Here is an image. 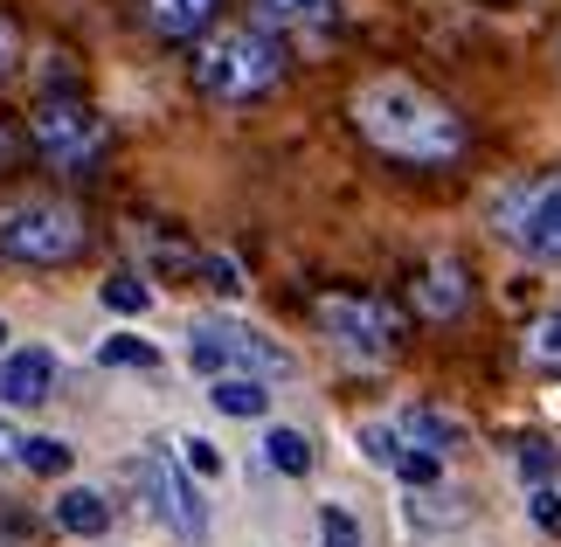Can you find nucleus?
<instances>
[{"label": "nucleus", "instance_id": "ddd939ff", "mask_svg": "<svg viewBox=\"0 0 561 547\" xmlns=\"http://www.w3.org/2000/svg\"><path fill=\"white\" fill-rule=\"evenodd\" d=\"M208 402L222 409V415L264 423V415H271V388H264V375H215V381H208Z\"/></svg>", "mask_w": 561, "mask_h": 547}, {"label": "nucleus", "instance_id": "bb28decb", "mask_svg": "<svg viewBox=\"0 0 561 547\" xmlns=\"http://www.w3.org/2000/svg\"><path fill=\"white\" fill-rule=\"evenodd\" d=\"M194 271L208 277V292H222V298H243V264H236V257H202Z\"/></svg>", "mask_w": 561, "mask_h": 547}, {"label": "nucleus", "instance_id": "f257e3e1", "mask_svg": "<svg viewBox=\"0 0 561 547\" xmlns=\"http://www.w3.org/2000/svg\"><path fill=\"white\" fill-rule=\"evenodd\" d=\"M354 125H360L368 146H381L388 160H409V167H444V160L465 152V118L409 77H368L360 83Z\"/></svg>", "mask_w": 561, "mask_h": 547}, {"label": "nucleus", "instance_id": "9b49d317", "mask_svg": "<svg viewBox=\"0 0 561 547\" xmlns=\"http://www.w3.org/2000/svg\"><path fill=\"white\" fill-rule=\"evenodd\" d=\"M49 520L62 534H77V540H98V534H112V520H118V506L104 499L98 486H62L56 492V506H49Z\"/></svg>", "mask_w": 561, "mask_h": 547}, {"label": "nucleus", "instance_id": "a878e982", "mask_svg": "<svg viewBox=\"0 0 561 547\" xmlns=\"http://www.w3.org/2000/svg\"><path fill=\"white\" fill-rule=\"evenodd\" d=\"M396 478H402L409 492H416V486H437V478H444V457H437V451H416V444H409V451H402V465H396Z\"/></svg>", "mask_w": 561, "mask_h": 547}, {"label": "nucleus", "instance_id": "f8f14e48", "mask_svg": "<svg viewBox=\"0 0 561 547\" xmlns=\"http://www.w3.org/2000/svg\"><path fill=\"white\" fill-rule=\"evenodd\" d=\"M215 8L222 0H139V14H146V29H153L160 42H187V35H202Z\"/></svg>", "mask_w": 561, "mask_h": 547}, {"label": "nucleus", "instance_id": "7c9ffc66", "mask_svg": "<svg viewBox=\"0 0 561 547\" xmlns=\"http://www.w3.org/2000/svg\"><path fill=\"white\" fill-rule=\"evenodd\" d=\"M14 152H21V139H14V125H8V118H0V173H8V167H14Z\"/></svg>", "mask_w": 561, "mask_h": 547}, {"label": "nucleus", "instance_id": "393cba45", "mask_svg": "<svg viewBox=\"0 0 561 547\" xmlns=\"http://www.w3.org/2000/svg\"><path fill=\"white\" fill-rule=\"evenodd\" d=\"M319 547H360V520L347 506H319Z\"/></svg>", "mask_w": 561, "mask_h": 547}, {"label": "nucleus", "instance_id": "b1692460", "mask_svg": "<svg viewBox=\"0 0 561 547\" xmlns=\"http://www.w3.org/2000/svg\"><path fill=\"white\" fill-rule=\"evenodd\" d=\"M513 465H520V478H527V486H548L561 457H554V444H548V436H527V444L513 451Z\"/></svg>", "mask_w": 561, "mask_h": 547}, {"label": "nucleus", "instance_id": "5701e85b", "mask_svg": "<svg viewBox=\"0 0 561 547\" xmlns=\"http://www.w3.org/2000/svg\"><path fill=\"white\" fill-rule=\"evenodd\" d=\"M174 451H181V471H187V478H222V471H229V457L215 451L208 436H181Z\"/></svg>", "mask_w": 561, "mask_h": 547}, {"label": "nucleus", "instance_id": "412c9836", "mask_svg": "<svg viewBox=\"0 0 561 547\" xmlns=\"http://www.w3.org/2000/svg\"><path fill=\"white\" fill-rule=\"evenodd\" d=\"M402 430L396 423H360V457H368V465H381V471H396L402 465Z\"/></svg>", "mask_w": 561, "mask_h": 547}, {"label": "nucleus", "instance_id": "a211bd4d", "mask_svg": "<svg viewBox=\"0 0 561 547\" xmlns=\"http://www.w3.org/2000/svg\"><path fill=\"white\" fill-rule=\"evenodd\" d=\"M98 298H104V312H125V319H139L146 305H153V284H146L139 271H112L98 284Z\"/></svg>", "mask_w": 561, "mask_h": 547}, {"label": "nucleus", "instance_id": "423d86ee", "mask_svg": "<svg viewBox=\"0 0 561 547\" xmlns=\"http://www.w3.org/2000/svg\"><path fill=\"white\" fill-rule=\"evenodd\" d=\"M312 319H319V333L354 361H388L402 346V312L388 298H368V292H327L312 305Z\"/></svg>", "mask_w": 561, "mask_h": 547}, {"label": "nucleus", "instance_id": "9d476101", "mask_svg": "<svg viewBox=\"0 0 561 547\" xmlns=\"http://www.w3.org/2000/svg\"><path fill=\"white\" fill-rule=\"evenodd\" d=\"M465 305H471V277H465L458 257L423 264V277H416V312H423V319H458Z\"/></svg>", "mask_w": 561, "mask_h": 547}, {"label": "nucleus", "instance_id": "f03ea898", "mask_svg": "<svg viewBox=\"0 0 561 547\" xmlns=\"http://www.w3.org/2000/svg\"><path fill=\"white\" fill-rule=\"evenodd\" d=\"M277 77H285V42H277L271 29H256V21H243V29H215L202 49H194V83H202L208 98H222V104L264 98Z\"/></svg>", "mask_w": 561, "mask_h": 547}, {"label": "nucleus", "instance_id": "7ed1b4c3", "mask_svg": "<svg viewBox=\"0 0 561 547\" xmlns=\"http://www.w3.org/2000/svg\"><path fill=\"white\" fill-rule=\"evenodd\" d=\"M91 243V229H83V208L62 202V194H8L0 202V257L8 264H70V257Z\"/></svg>", "mask_w": 561, "mask_h": 547}, {"label": "nucleus", "instance_id": "aec40b11", "mask_svg": "<svg viewBox=\"0 0 561 547\" xmlns=\"http://www.w3.org/2000/svg\"><path fill=\"white\" fill-rule=\"evenodd\" d=\"M98 361L104 367H160V346L153 340H139V333H112V340H98Z\"/></svg>", "mask_w": 561, "mask_h": 547}, {"label": "nucleus", "instance_id": "f3484780", "mask_svg": "<svg viewBox=\"0 0 561 547\" xmlns=\"http://www.w3.org/2000/svg\"><path fill=\"white\" fill-rule=\"evenodd\" d=\"M264 457H271V471H285V478H306L312 471V436L306 430H264Z\"/></svg>", "mask_w": 561, "mask_h": 547}, {"label": "nucleus", "instance_id": "4be33fe9", "mask_svg": "<svg viewBox=\"0 0 561 547\" xmlns=\"http://www.w3.org/2000/svg\"><path fill=\"white\" fill-rule=\"evenodd\" d=\"M409 520H416V527H450V520H458V499L437 492V486H416L409 492Z\"/></svg>", "mask_w": 561, "mask_h": 547}, {"label": "nucleus", "instance_id": "4468645a", "mask_svg": "<svg viewBox=\"0 0 561 547\" xmlns=\"http://www.w3.org/2000/svg\"><path fill=\"white\" fill-rule=\"evenodd\" d=\"M396 430H402V444H416V451H437V457H450V451L465 444L458 415H444V409H402V415H396Z\"/></svg>", "mask_w": 561, "mask_h": 547}, {"label": "nucleus", "instance_id": "dca6fc26", "mask_svg": "<svg viewBox=\"0 0 561 547\" xmlns=\"http://www.w3.org/2000/svg\"><path fill=\"white\" fill-rule=\"evenodd\" d=\"M520 354H527V367H534V375H561V305H554V312H541V319L527 326Z\"/></svg>", "mask_w": 561, "mask_h": 547}, {"label": "nucleus", "instance_id": "2eb2a0df", "mask_svg": "<svg viewBox=\"0 0 561 547\" xmlns=\"http://www.w3.org/2000/svg\"><path fill=\"white\" fill-rule=\"evenodd\" d=\"M340 0H256V21L264 29H327Z\"/></svg>", "mask_w": 561, "mask_h": 547}, {"label": "nucleus", "instance_id": "39448f33", "mask_svg": "<svg viewBox=\"0 0 561 547\" xmlns=\"http://www.w3.org/2000/svg\"><path fill=\"white\" fill-rule=\"evenodd\" d=\"M187 367L194 375H291V354L277 340H264L256 326H236V319H194L187 326Z\"/></svg>", "mask_w": 561, "mask_h": 547}, {"label": "nucleus", "instance_id": "0eeeda50", "mask_svg": "<svg viewBox=\"0 0 561 547\" xmlns=\"http://www.w3.org/2000/svg\"><path fill=\"white\" fill-rule=\"evenodd\" d=\"M28 139L56 173H91L104 160V118L83 98H42L28 118Z\"/></svg>", "mask_w": 561, "mask_h": 547}, {"label": "nucleus", "instance_id": "20e7f679", "mask_svg": "<svg viewBox=\"0 0 561 547\" xmlns=\"http://www.w3.org/2000/svg\"><path fill=\"white\" fill-rule=\"evenodd\" d=\"M492 236L527 250L534 264H561V173H534L492 194Z\"/></svg>", "mask_w": 561, "mask_h": 547}, {"label": "nucleus", "instance_id": "1a4fd4ad", "mask_svg": "<svg viewBox=\"0 0 561 547\" xmlns=\"http://www.w3.org/2000/svg\"><path fill=\"white\" fill-rule=\"evenodd\" d=\"M56 396V354L49 346H8L0 354V409H42Z\"/></svg>", "mask_w": 561, "mask_h": 547}, {"label": "nucleus", "instance_id": "c756f323", "mask_svg": "<svg viewBox=\"0 0 561 547\" xmlns=\"http://www.w3.org/2000/svg\"><path fill=\"white\" fill-rule=\"evenodd\" d=\"M0 465H21V430L0 415Z\"/></svg>", "mask_w": 561, "mask_h": 547}, {"label": "nucleus", "instance_id": "2f4dec72", "mask_svg": "<svg viewBox=\"0 0 561 547\" xmlns=\"http://www.w3.org/2000/svg\"><path fill=\"white\" fill-rule=\"evenodd\" d=\"M0 354H8V319H0Z\"/></svg>", "mask_w": 561, "mask_h": 547}, {"label": "nucleus", "instance_id": "6e6552de", "mask_svg": "<svg viewBox=\"0 0 561 547\" xmlns=\"http://www.w3.org/2000/svg\"><path fill=\"white\" fill-rule=\"evenodd\" d=\"M125 478L139 486V499L153 506L160 527H174L181 540H208V506H202V492H194V478L181 471V457H167V451H146L125 465Z\"/></svg>", "mask_w": 561, "mask_h": 547}, {"label": "nucleus", "instance_id": "6ab92c4d", "mask_svg": "<svg viewBox=\"0 0 561 547\" xmlns=\"http://www.w3.org/2000/svg\"><path fill=\"white\" fill-rule=\"evenodd\" d=\"M77 465V451L62 444V436H21V471H35V478H62Z\"/></svg>", "mask_w": 561, "mask_h": 547}, {"label": "nucleus", "instance_id": "c85d7f7f", "mask_svg": "<svg viewBox=\"0 0 561 547\" xmlns=\"http://www.w3.org/2000/svg\"><path fill=\"white\" fill-rule=\"evenodd\" d=\"M14 70H21V29H14V14H0V83Z\"/></svg>", "mask_w": 561, "mask_h": 547}, {"label": "nucleus", "instance_id": "cd10ccee", "mask_svg": "<svg viewBox=\"0 0 561 547\" xmlns=\"http://www.w3.org/2000/svg\"><path fill=\"white\" fill-rule=\"evenodd\" d=\"M527 513H534V527H541V534H561V492H548V486H534V499H527Z\"/></svg>", "mask_w": 561, "mask_h": 547}]
</instances>
